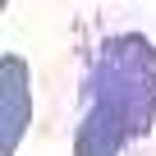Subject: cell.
Here are the masks:
<instances>
[{"mask_svg": "<svg viewBox=\"0 0 156 156\" xmlns=\"http://www.w3.org/2000/svg\"><path fill=\"white\" fill-rule=\"evenodd\" d=\"M83 101L110 110L133 142L147 138L156 119V46L138 32L106 37L87 64Z\"/></svg>", "mask_w": 156, "mask_h": 156, "instance_id": "cell-1", "label": "cell"}, {"mask_svg": "<svg viewBox=\"0 0 156 156\" xmlns=\"http://www.w3.org/2000/svg\"><path fill=\"white\" fill-rule=\"evenodd\" d=\"M32 124V87H28V60L0 55V156H14Z\"/></svg>", "mask_w": 156, "mask_h": 156, "instance_id": "cell-2", "label": "cell"}, {"mask_svg": "<svg viewBox=\"0 0 156 156\" xmlns=\"http://www.w3.org/2000/svg\"><path fill=\"white\" fill-rule=\"evenodd\" d=\"M129 142H133L129 129L110 110L83 101V119H78V133H73V156H119Z\"/></svg>", "mask_w": 156, "mask_h": 156, "instance_id": "cell-3", "label": "cell"}, {"mask_svg": "<svg viewBox=\"0 0 156 156\" xmlns=\"http://www.w3.org/2000/svg\"><path fill=\"white\" fill-rule=\"evenodd\" d=\"M5 5H9V0H0V14H5Z\"/></svg>", "mask_w": 156, "mask_h": 156, "instance_id": "cell-4", "label": "cell"}]
</instances>
